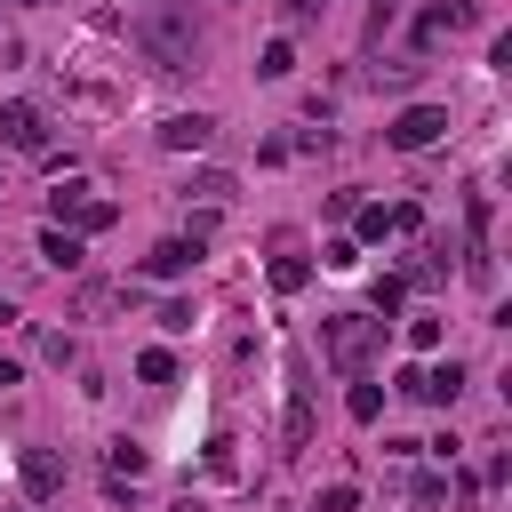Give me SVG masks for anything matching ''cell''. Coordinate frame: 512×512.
<instances>
[{
	"instance_id": "1",
	"label": "cell",
	"mask_w": 512,
	"mask_h": 512,
	"mask_svg": "<svg viewBox=\"0 0 512 512\" xmlns=\"http://www.w3.org/2000/svg\"><path fill=\"white\" fill-rule=\"evenodd\" d=\"M136 48L152 56V72H192L200 64V24H192V8H176V0H160V8H144L136 16Z\"/></svg>"
},
{
	"instance_id": "2",
	"label": "cell",
	"mask_w": 512,
	"mask_h": 512,
	"mask_svg": "<svg viewBox=\"0 0 512 512\" xmlns=\"http://www.w3.org/2000/svg\"><path fill=\"white\" fill-rule=\"evenodd\" d=\"M376 344H384V320H376V312H336V320H320V352H328V368H344V376H360Z\"/></svg>"
},
{
	"instance_id": "3",
	"label": "cell",
	"mask_w": 512,
	"mask_h": 512,
	"mask_svg": "<svg viewBox=\"0 0 512 512\" xmlns=\"http://www.w3.org/2000/svg\"><path fill=\"white\" fill-rule=\"evenodd\" d=\"M112 216H120V208L96 200L88 184H56V192H48V224H64V232H104Z\"/></svg>"
},
{
	"instance_id": "4",
	"label": "cell",
	"mask_w": 512,
	"mask_h": 512,
	"mask_svg": "<svg viewBox=\"0 0 512 512\" xmlns=\"http://www.w3.org/2000/svg\"><path fill=\"white\" fill-rule=\"evenodd\" d=\"M400 392L424 400V408H456L464 392V360H440V368H400Z\"/></svg>"
},
{
	"instance_id": "5",
	"label": "cell",
	"mask_w": 512,
	"mask_h": 512,
	"mask_svg": "<svg viewBox=\"0 0 512 512\" xmlns=\"http://www.w3.org/2000/svg\"><path fill=\"white\" fill-rule=\"evenodd\" d=\"M280 448H312V368L288 360V416H280Z\"/></svg>"
},
{
	"instance_id": "6",
	"label": "cell",
	"mask_w": 512,
	"mask_h": 512,
	"mask_svg": "<svg viewBox=\"0 0 512 512\" xmlns=\"http://www.w3.org/2000/svg\"><path fill=\"white\" fill-rule=\"evenodd\" d=\"M0 144L8 152H48V112L40 104H0Z\"/></svg>"
},
{
	"instance_id": "7",
	"label": "cell",
	"mask_w": 512,
	"mask_h": 512,
	"mask_svg": "<svg viewBox=\"0 0 512 512\" xmlns=\"http://www.w3.org/2000/svg\"><path fill=\"white\" fill-rule=\"evenodd\" d=\"M384 136H392L400 152H424V144H440V136H448V112H440V104H408Z\"/></svg>"
},
{
	"instance_id": "8",
	"label": "cell",
	"mask_w": 512,
	"mask_h": 512,
	"mask_svg": "<svg viewBox=\"0 0 512 512\" xmlns=\"http://www.w3.org/2000/svg\"><path fill=\"white\" fill-rule=\"evenodd\" d=\"M208 256V240H192V232H176V240H152V256H144V272L152 280H184L192 264Z\"/></svg>"
},
{
	"instance_id": "9",
	"label": "cell",
	"mask_w": 512,
	"mask_h": 512,
	"mask_svg": "<svg viewBox=\"0 0 512 512\" xmlns=\"http://www.w3.org/2000/svg\"><path fill=\"white\" fill-rule=\"evenodd\" d=\"M16 480H24L32 504H48V496L64 488V456H56V448H24V456H16Z\"/></svg>"
},
{
	"instance_id": "10",
	"label": "cell",
	"mask_w": 512,
	"mask_h": 512,
	"mask_svg": "<svg viewBox=\"0 0 512 512\" xmlns=\"http://www.w3.org/2000/svg\"><path fill=\"white\" fill-rule=\"evenodd\" d=\"M160 144L168 152H200V144H216V120L208 112H168L160 120Z\"/></svg>"
},
{
	"instance_id": "11",
	"label": "cell",
	"mask_w": 512,
	"mask_h": 512,
	"mask_svg": "<svg viewBox=\"0 0 512 512\" xmlns=\"http://www.w3.org/2000/svg\"><path fill=\"white\" fill-rule=\"evenodd\" d=\"M464 24H472V0H432V8H424V16H416V40H424V48H432V40H440V32H464Z\"/></svg>"
},
{
	"instance_id": "12",
	"label": "cell",
	"mask_w": 512,
	"mask_h": 512,
	"mask_svg": "<svg viewBox=\"0 0 512 512\" xmlns=\"http://www.w3.org/2000/svg\"><path fill=\"white\" fill-rule=\"evenodd\" d=\"M40 256H48L56 272H80V264H88V248H80V232H64V224H48V232H40Z\"/></svg>"
},
{
	"instance_id": "13",
	"label": "cell",
	"mask_w": 512,
	"mask_h": 512,
	"mask_svg": "<svg viewBox=\"0 0 512 512\" xmlns=\"http://www.w3.org/2000/svg\"><path fill=\"white\" fill-rule=\"evenodd\" d=\"M304 280H312V256H296V248L280 240V256H272V288H280V296H296Z\"/></svg>"
},
{
	"instance_id": "14",
	"label": "cell",
	"mask_w": 512,
	"mask_h": 512,
	"mask_svg": "<svg viewBox=\"0 0 512 512\" xmlns=\"http://www.w3.org/2000/svg\"><path fill=\"white\" fill-rule=\"evenodd\" d=\"M416 80H424L416 56H400V64H368V88H416Z\"/></svg>"
},
{
	"instance_id": "15",
	"label": "cell",
	"mask_w": 512,
	"mask_h": 512,
	"mask_svg": "<svg viewBox=\"0 0 512 512\" xmlns=\"http://www.w3.org/2000/svg\"><path fill=\"white\" fill-rule=\"evenodd\" d=\"M104 472H112V480H136V472H144V448H136V440H112V448H104Z\"/></svg>"
},
{
	"instance_id": "16",
	"label": "cell",
	"mask_w": 512,
	"mask_h": 512,
	"mask_svg": "<svg viewBox=\"0 0 512 512\" xmlns=\"http://www.w3.org/2000/svg\"><path fill=\"white\" fill-rule=\"evenodd\" d=\"M184 192H200L208 208H224V200H232V176H224V168H200V176H192Z\"/></svg>"
},
{
	"instance_id": "17",
	"label": "cell",
	"mask_w": 512,
	"mask_h": 512,
	"mask_svg": "<svg viewBox=\"0 0 512 512\" xmlns=\"http://www.w3.org/2000/svg\"><path fill=\"white\" fill-rule=\"evenodd\" d=\"M136 376H144V384H176V352H160V344L136 352Z\"/></svg>"
},
{
	"instance_id": "18",
	"label": "cell",
	"mask_w": 512,
	"mask_h": 512,
	"mask_svg": "<svg viewBox=\"0 0 512 512\" xmlns=\"http://www.w3.org/2000/svg\"><path fill=\"white\" fill-rule=\"evenodd\" d=\"M312 512H360V488H352V480H328V488H320V504H312Z\"/></svg>"
},
{
	"instance_id": "19",
	"label": "cell",
	"mask_w": 512,
	"mask_h": 512,
	"mask_svg": "<svg viewBox=\"0 0 512 512\" xmlns=\"http://www.w3.org/2000/svg\"><path fill=\"white\" fill-rule=\"evenodd\" d=\"M344 408H352L360 424H376V416H384V392H376V384H352V400H344Z\"/></svg>"
},
{
	"instance_id": "20",
	"label": "cell",
	"mask_w": 512,
	"mask_h": 512,
	"mask_svg": "<svg viewBox=\"0 0 512 512\" xmlns=\"http://www.w3.org/2000/svg\"><path fill=\"white\" fill-rule=\"evenodd\" d=\"M288 64H296V56H288V40H272V48L256 56V72H264V80H288Z\"/></svg>"
},
{
	"instance_id": "21",
	"label": "cell",
	"mask_w": 512,
	"mask_h": 512,
	"mask_svg": "<svg viewBox=\"0 0 512 512\" xmlns=\"http://www.w3.org/2000/svg\"><path fill=\"white\" fill-rule=\"evenodd\" d=\"M400 296H408V280H392V272L368 288V304H376V312H400Z\"/></svg>"
},
{
	"instance_id": "22",
	"label": "cell",
	"mask_w": 512,
	"mask_h": 512,
	"mask_svg": "<svg viewBox=\"0 0 512 512\" xmlns=\"http://www.w3.org/2000/svg\"><path fill=\"white\" fill-rule=\"evenodd\" d=\"M320 264H328V272H352V264H360V248H352V240H328V248H320Z\"/></svg>"
},
{
	"instance_id": "23",
	"label": "cell",
	"mask_w": 512,
	"mask_h": 512,
	"mask_svg": "<svg viewBox=\"0 0 512 512\" xmlns=\"http://www.w3.org/2000/svg\"><path fill=\"white\" fill-rule=\"evenodd\" d=\"M160 328H168V336H184V328H192V304H184V296H168V304H160Z\"/></svg>"
},
{
	"instance_id": "24",
	"label": "cell",
	"mask_w": 512,
	"mask_h": 512,
	"mask_svg": "<svg viewBox=\"0 0 512 512\" xmlns=\"http://www.w3.org/2000/svg\"><path fill=\"white\" fill-rule=\"evenodd\" d=\"M408 344H416V352H432V344H440V320H432V312H416V320H408Z\"/></svg>"
},
{
	"instance_id": "25",
	"label": "cell",
	"mask_w": 512,
	"mask_h": 512,
	"mask_svg": "<svg viewBox=\"0 0 512 512\" xmlns=\"http://www.w3.org/2000/svg\"><path fill=\"white\" fill-rule=\"evenodd\" d=\"M320 8H328V0H280V16H288V24H312Z\"/></svg>"
},
{
	"instance_id": "26",
	"label": "cell",
	"mask_w": 512,
	"mask_h": 512,
	"mask_svg": "<svg viewBox=\"0 0 512 512\" xmlns=\"http://www.w3.org/2000/svg\"><path fill=\"white\" fill-rule=\"evenodd\" d=\"M176 512H208V504H200V496H184V504H176Z\"/></svg>"
},
{
	"instance_id": "27",
	"label": "cell",
	"mask_w": 512,
	"mask_h": 512,
	"mask_svg": "<svg viewBox=\"0 0 512 512\" xmlns=\"http://www.w3.org/2000/svg\"><path fill=\"white\" fill-rule=\"evenodd\" d=\"M0 320H16V304H8V296H0Z\"/></svg>"
},
{
	"instance_id": "28",
	"label": "cell",
	"mask_w": 512,
	"mask_h": 512,
	"mask_svg": "<svg viewBox=\"0 0 512 512\" xmlns=\"http://www.w3.org/2000/svg\"><path fill=\"white\" fill-rule=\"evenodd\" d=\"M24 8H32V0H24Z\"/></svg>"
}]
</instances>
